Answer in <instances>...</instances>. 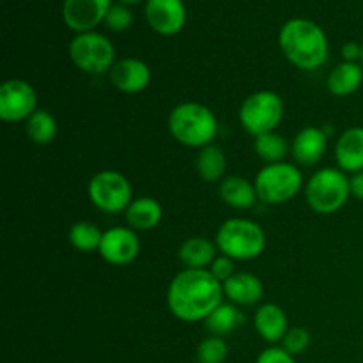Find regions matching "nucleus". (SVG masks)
I'll use <instances>...</instances> for the list:
<instances>
[{
    "mask_svg": "<svg viewBox=\"0 0 363 363\" xmlns=\"http://www.w3.org/2000/svg\"><path fill=\"white\" fill-rule=\"evenodd\" d=\"M223 301L222 282L209 269H188L177 273L167 289L170 314L184 323L206 321Z\"/></svg>",
    "mask_w": 363,
    "mask_h": 363,
    "instance_id": "f257e3e1",
    "label": "nucleus"
},
{
    "mask_svg": "<svg viewBox=\"0 0 363 363\" xmlns=\"http://www.w3.org/2000/svg\"><path fill=\"white\" fill-rule=\"evenodd\" d=\"M279 46L284 57L303 71L319 69L330 52L325 30L305 18H293L284 23L279 34Z\"/></svg>",
    "mask_w": 363,
    "mask_h": 363,
    "instance_id": "f03ea898",
    "label": "nucleus"
},
{
    "mask_svg": "<svg viewBox=\"0 0 363 363\" xmlns=\"http://www.w3.org/2000/svg\"><path fill=\"white\" fill-rule=\"evenodd\" d=\"M169 131L181 145L202 149L211 145L218 135V119L209 106L197 101H184L170 112Z\"/></svg>",
    "mask_w": 363,
    "mask_h": 363,
    "instance_id": "7ed1b4c3",
    "label": "nucleus"
},
{
    "mask_svg": "<svg viewBox=\"0 0 363 363\" xmlns=\"http://www.w3.org/2000/svg\"><path fill=\"white\" fill-rule=\"evenodd\" d=\"M216 248L234 261H254L266 250V234L250 218H227L216 230Z\"/></svg>",
    "mask_w": 363,
    "mask_h": 363,
    "instance_id": "20e7f679",
    "label": "nucleus"
},
{
    "mask_svg": "<svg viewBox=\"0 0 363 363\" xmlns=\"http://www.w3.org/2000/svg\"><path fill=\"white\" fill-rule=\"evenodd\" d=\"M305 201L318 215H333L346 206L351 197L350 177L339 167H325L305 183Z\"/></svg>",
    "mask_w": 363,
    "mask_h": 363,
    "instance_id": "39448f33",
    "label": "nucleus"
},
{
    "mask_svg": "<svg viewBox=\"0 0 363 363\" xmlns=\"http://www.w3.org/2000/svg\"><path fill=\"white\" fill-rule=\"evenodd\" d=\"M255 190L259 201L279 206L293 201L305 188L303 174L294 163L280 162L264 165L255 176Z\"/></svg>",
    "mask_w": 363,
    "mask_h": 363,
    "instance_id": "423d86ee",
    "label": "nucleus"
},
{
    "mask_svg": "<svg viewBox=\"0 0 363 363\" xmlns=\"http://www.w3.org/2000/svg\"><path fill=\"white\" fill-rule=\"evenodd\" d=\"M69 59L87 74L110 73L116 60V48L106 35L99 32H82L69 43Z\"/></svg>",
    "mask_w": 363,
    "mask_h": 363,
    "instance_id": "0eeeda50",
    "label": "nucleus"
},
{
    "mask_svg": "<svg viewBox=\"0 0 363 363\" xmlns=\"http://www.w3.org/2000/svg\"><path fill=\"white\" fill-rule=\"evenodd\" d=\"M240 123L252 137L277 131L284 119V99L273 91H257L240 106Z\"/></svg>",
    "mask_w": 363,
    "mask_h": 363,
    "instance_id": "6e6552de",
    "label": "nucleus"
},
{
    "mask_svg": "<svg viewBox=\"0 0 363 363\" xmlns=\"http://www.w3.org/2000/svg\"><path fill=\"white\" fill-rule=\"evenodd\" d=\"M87 194L92 206L108 215L126 211L133 201V188L130 179L112 169L96 172L89 181Z\"/></svg>",
    "mask_w": 363,
    "mask_h": 363,
    "instance_id": "1a4fd4ad",
    "label": "nucleus"
},
{
    "mask_svg": "<svg viewBox=\"0 0 363 363\" xmlns=\"http://www.w3.org/2000/svg\"><path fill=\"white\" fill-rule=\"evenodd\" d=\"M38 110V92L20 78L6 80L0 87V119L6 123L27 121Z\"/></svg>",
    "mask_w": 363,
    "mask_h": 363,
    "instance_id": "9d476101",
    "label": "nucleus"
},
{
    "mask_svg": "<svg viewBox=\"0 0 363 363\" xmlns=\"http://www.w3.org/2000/svg\"><path fill=\"white\" fill-rule=\"evenodd\" d=\"M140 240L137 230L130 227H112L103 233L99 255L112 266H126L133 262L140 254Z\"/></svg>",
    "mask_w": 363,
    "mask_h": 363,
    "instance_id": "9b49d317",
    "label": "nucleus"
},
{
    "mask_svg": "<svg viewBox=\"0 0 363 363\" xmlns=\"http://www.w3.org/2000/svg\"><path fill=\"white\" fill-rule=\"evenodd\" d=\"M110 7L112 0H64V23L77 34L91 32L105 21Z\"/></svg>",
    "mask_w": 363,
    "mask_h": 363,
    "instance_id": "f8f14e48",
    "label": "nucleus"
},
{
    "mask_svg": "<svg viewBox=\"0 0 363 363\" xmlns=\"http://www.w3.org/2000/svg\"><path fill=\"white\" fill-rule=\"evenodd\" d=\"M145 18L156 34L176 35L186 23V7L183 0H147Z\"/></svg>",
    "mask_w": 363,
    "mask_h": 363,
    "instance_id": "ddd939ff",
    "label": "nucleus"
},
{
    "mask_svg": "<svg viewBox=\"0 0 363 363\" xmlns=\"http://www.w3.org/2000/svg\"><path fill=\"white\" fill-rule=\"evenodd\" d=\"M110 82L117 91L124 94H138L151 84V67L137 57L119 59L108 73Z\"/></svg>",
    "mask_w": 363,
    "mask_h": 363,
    "instance_id": "4468645a",
    "label": "nucleus"
},
{
    "mask_svg": "<svg viewBox=\"0 0 363 363\" xmlns=\"http://www.w3.org/2000/svg\"><path fill=\"white\" fill-rule=\"evenodd\" d=\"M328 147V135L323 128L305 126L291 142V156L298 165H318Z\"/></svg>",
    "mask_w": 363,
    "mask_h": 363,
    "instance_id": "2eb2a0df",
    "label": "nucleus"
},
{
    "mask_svg": "<svg viewBox=\"0 0 363 363\" xmlns=\"http://www.w3.org/2000/svg\"><path fill=\"white\" fill-rule=\"evenodd\" d=\"M223 296L238 307H252L264 296V286L254 273L238 272L222 284Z\"/></svg>",
    "mask_w": 363,
    "mask_h": 363,
    "instance_id": "dca6fc26",
    "label": "nucleus"
},
{
    "mask_svg": "<svg viewBox=\"0 0 363 363\" xmlns=\"http://www.w3.org/2000/svg\"><path fill=\"white\" fill-rule=\"evenodd\" d=\"M335 162L342 172L357 174L363 170V128H347L335 142Z\"/></svg>",
    "mask_w": 363,
    "mask_h": 363,
    "instance_id": "f3484780",
    "label": "nucleus"
},
{
    "mask_svg": "<svg viewBox=\"0 0 363 363\" xmlns=\"http://www.w3.org/2000/svg\"><path fill=\"white\" fill-rule=\"evenodd\" d=\"M255 332L261 335V339L268 344H279L286 337L289 330L287 314L280 305L264 303L255 311L254 315Z\"/></svg>",
    "mask_w": 363,
    "mask_h": 363,
    "instance_id": "a211bd4d",
    "label": "nucleus"
},
{
    "mask_svg": "<svg viewBox=\"0 0 363 363\" xmlns=\"http://www.w3.org/2000/svg\"><path fill=\"white\" fill-rule=\"evenodd\" d=\"M124 218L130 229L137 233H147L156 229L163 218V208L156 199L138 197L131 201L128 209L124 211Z\"/></svg>",
    "mask_w": 363,
    "mask_h": 363,
    "instance_id": "6ab92c4d",
    "label": "nucleus"
},
{
    "mask_svg": "<svg viewBox=\"0 0 363 363\" xmlns=\"http://www.w3.org/2000/svg\"><path fill=\"white\" fill-rule=\"evenodd\" d=\"M220 199L233 209H250L259 201L252 181L241 176H225L220 181Z\"/></svg>",
    "mask_w": 363,
    "mask_h": 363,
    "instance_id": "aec40b11",
    "label": "nucleus"
},
{
    "mask_svg": "<svg viewBox=\"0 0 363 363\" xmlns=\"http://www.w3.org/2000/svg\"><path fill=\"white\" fill-rule=\"evenodd\" d=\"M179 261L183 262L184 268L188 269H208L211 262L218 255L215 241L208 240L204 236L188 238L179 247Z\"/></svg>",
    "mask_w": 363,
    "mask_h": 363,
    "instance_id": "412c9836",
    "label": "nucleus"
},
{
    "mask_svg": "<svg viewBox=\"0 0 363 363\" xmlns=\"http://www.w3.org/2000/svg\"><path fill=\"white\" fill-rule=\"evenodd\" d=\"M363 84V66L360 62H340L330 71L328 91L337 98H346L354 94Z\"/></svg>",
    "mask_w": 363,
    "mask_h": 363,
    "instance_id": "4be33fe9",
    "label": "nucleus"
},
{
    "mask_svg": "<svg viewBox=\"0 0 363 363\" xmlns=\"http://www.w3.org/2000/svg\"><path fill=\"white\" fill-rule=\"evenodd\" d=\"M195 169L206 183H220L227 172V156L222 147L211 144L199 151Z\"/></svg>",
    "mask_w": 363,
    "mask_h": 363,
    "instance_id": "5701e85b",
    "label": "nucleus"
},
{
    "mask_svg": "<svg viewBox=\"0 0 363 363\" xmlns=\"http://www.w3.org/2000/svg\"><path fill=\"white\" fill-rule=\"evenodd\" d=\"M241 321H243V315H241L238 305L230 303V301L229 303L222 301V303L208 315V319H206L204 323L206 328H208V332L211 333V335L225 337L229 335V333H233L234 330L241 325Z\"/></svg>",
    "mask_w": 363,
    "mask_h": 363,
    "instance_id": "b1692460",
    "label": "nucleus"
},
{
    "mask_svg": "<svg viewBox=\"0 0 363 363\" xmlns=\"http://www.w3.org/2000/svg\"><path fill=\"white\" fill-rule=\"evenodd\" d=\"M25 131L34 144L48 145L55 140L59 126H57V119L48 110L38 108L25 121Z\"/></svg>",
    "mask_w": 363,
    "mask_h": 363,
    "instance_id": "393cba45",
    "label": "nucleus"
},
{
    "mask_svg": "<svg viewBox=\"0 0 363 363\" xmlns=\"http://www.w3.org/2000/svg\"><path fill=\"white\" fill-rule=\"evenodd\" d=\"M254 149L255 155L262 162H266V165H269V163L286 162V156L291 152V144L280 133L269 131V133L259 135L254 138Z\"/></svg>",
    "mask_w": 363,
    "mask_h": 363,
    "instance_id": "a878e982",
    "label": "nucleus"
},
{
    "mask_svg": "<svg viewBox=\"0 0 363 363\" xmlns=\"http://www.w3.org/2000/svg\"><path fill=\"white\" fill-rule=\"evenodd\" d=\"M67 240H69L71 247L77 248L78 252H85V254L98 252L103 240V230L94 222L80 220V222L71 225L69 233H67Z\"/></svg>",
    "mask_w": 363,
    "mask_h": 363,
    "instance_id": "bb28decb",
    "label": "nucleus"
},
{
    "mask_svg": "<svg viewBox=\"0 0 363 363\" xmlns=\"http://www.w3.org/2000/svg\"><path fill=\"white\" fill-rule=\"evenodd\" d=\"M195 357L199 363H223L229 357V346L223 337L211 335L199 344Z\"/></svg>",
    "mask_w": 363,
    "mask_h": 363,
    "instance_id": "cd10ccee",
    "label": "nucleus"
},
{
    "mask_svg": "<svg viewBox=\"0 0 363 363\" xmlns=\"http://www.w3.org/2000/svg\"><path fill=\"white\" fill-rule=\"evenodd\" d=\"M311 333H308L307 328L303 326H294V328L287 330L286 337L282 339V347L293 357H298V354L305 353L311 346Z\"/></svg>",
    "mask_w": 363,
    "mask_h": 363,
    "instance_id": "c85d7f7f",
    "label": "nucleus"
},
{
    "mask_svg": "<svg viewBox=\"0 0 363 363\" xmlns=\"http://www.w3.org/2000/svg\"><path fill=\"white\" fill-rule=\"evenodd\" d=\"M103 23L112 32H124L133 23V14L124 4H112Z\"/></svg>",
    "mask_w": 363,
    "mask_h": 363,
    "instance_id": "c756f323",
    "label": "nucleus"
},
{
    "mask_svg": "<svg viewBox=\"0 0 363 363\" xmlns=\"http://www.w3.org/2000/svg\"><path fill=\"white\" fill-rule=\"evenodd\" d=\"M208 269L213 273V277L222 284L225 282V280H229L230 277L236 273L234 272V259L227 257V255H222V254L216 255V259L211 262V266H209Z\"/></svg>",
    "mask_w": 363,
    "mask_h": 363,
    "instance_id": "7c9ffc66",
    "label": "nucleus"
},
{
    "mask_svg": "<svg viewBox=\"0 0 363 363\" xmlns=\"http://www.w3.org/2000/svg\"><path fill=\"white\" fill-rule=\"evenodd\" d=\"M255 363H296V360L282 346H272L259 354Z\"/></svg>",
    "mask_w": 363,
    "mask_h": 363,
    "instance_id": "2f4dec72",
    "label": "nucleus"
},
{
    "mask_svg": "<svg viewBox=\"0 0 363 363\" xmlns=\"http://www.w3.org/2000/svg\"><path fill=\"white\" fill-rule=\"evenodd\" d=\"M342 57L344 62H360L362 57V45L350 41L342 46Z\"/></svg>",
    "mask_w": 363,
    "mask_h": 363,
    "instance_id": "473e14b6",
    "label": "nucleus"
},
{
    "mask_svg": "<svg viewBox=\"0 0 363 363\" xmlns=\"http://www.w3.org/2000/svg\"><path fill=\"white\" fill-rule=\"evenodd\" d=\"M350 188H351V197L363 201V170L353 174L350 177Z\"/></svg>",
    "mask_w": 363,
    "mask_h": 363,
    "instance_id": "72a5a7b5",
    "label": "nucleus"
},
{
    "mask_svg": "<svg viewBox=\"0 0 363 363\" xmlns=\"http://www.w3.org/2000/svg\"><path fill=\"white\" fill-rule=\"evenodd\" d=\"M142 0H119V4H124V6H133V4H140Z\"/></svg>",
    "mask_w": 363,
    "mask_h": 363,
    "instance_id": "f704fd0d",
    "label": "nucleus"
},
{
    "mask_svg": "<svg viewBox=\"0 0 363 363\" xmlns=\"http://www.w3.org/2000/svg\"><path fill=\"white\" fill-rule=\"evenodd\" d=\"M360 64L363 66V43H362V57H360Z\"/></svg>",
    "mask_w": 363,
    "mask_h": 363,
    "instance_id": "c9c22d12",
    "label": "nucleus"
}]
</instances>
